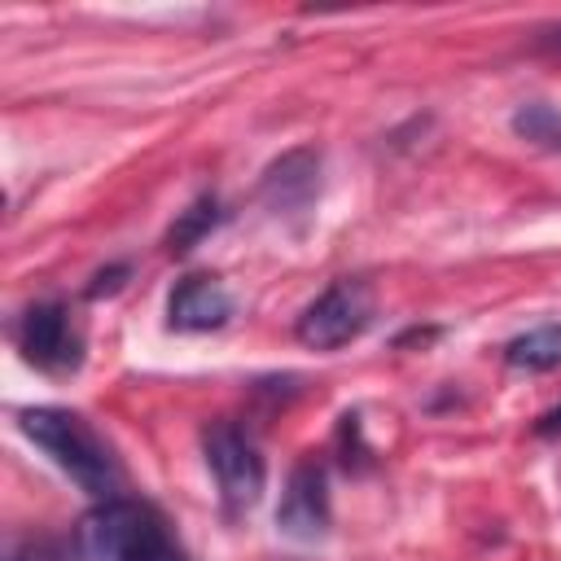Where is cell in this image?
<instances>
[{"label": "cell", "instance_id": "cell-1", "mask_svg": "<svg viewBox=\"0 0 561 561\" xmlns=\"http://www.w3.org/2000/svg\"><path fill=\"white\" fill-rule=\"evenodd\" d=\"M22 434L35 447H44L53 456V465L75 486H83L96 500H114V491H118L114 451L105 447V438L79 412H66V408H26L22 412Z\"/></svg>", "mask_w": 561, "mask_h": 561}, {"label": "cell", "instance_id": "cell-2", "mask_svg": "<svg viewBox=\"0 0 561 561\" xmlns=\"http://www.w3.org/2000/svg\"><path fill=\"white\" fill-rule=\"evenodd\" d=\"M162 517L140 500H101L75 526V552L83 561H145L167 548Z\"/></svg>", "mask_w": 561, "mask_h": 561}, {"label": "cell", "instance_id": "cell-3", "mask_svg": "<svg viewBox=\"0 0 561 561\" xmlns=\"http://www.w3.org/2000/svg\"><path fill=\"white\" fill-rule=\"evenodd\" d=\"M202 451H206V465H210V473H215V482H219L224 508H228V513L254 508L259 495H263L267 469H263V456H259V447L250 443V434L237 430L232 421H215V425H206V434H202Z\"/></svg>", "mask_w": 561, "mask_h": 561}, {"label": "cell", "instance_id": "cell-4", "mask_svg": "<svg viewBox=\"0 0 561 561\" xmlns=\"http://www.w3.org/2000/svg\"><path fill=\"white\" fill-rule=\"evenodd\" d=\"M373 320V294L359 280H337L329 285L302 316H298V342L311 351H333L359 337Z\"/></svg>", "mask_w": 561, "mask_h": 561}, {"label": "cell", "instance_id": "cell-5", "mask_svg": "<svg viewBox=\"0 0 561 561\" xmlns=\"http://www.w3.org/2000/svg\"><path fill=\"white\" fill-rule=\"evenodd\" d=\"M18 346L39 373H75L83 359V337L61 302L26 307V316L18 320Z\"/></svg>", "mask_w": 561, "mask_h": 561}, {"label": "cell", "instance_id": "cell-6", "mask_svg": "<svg viewBox=\"0 0 561 561\" xmlns=\"http://www.w3.org/2000/svg\"><path fill=\"white\" fill-rule=\"evenodd\" d=\"M276 526L289 535V539H320L329 530V478H324V465L320 460H298L289 482H285V495L276 504Z\"/></svg>", "mask_w": 561, "mask_h": 561}, {"label": "cell", "instance_id": "cell-7", "mask_svg": "<svg viewBox=\"0 0 561 561\" xmlns=\"http://www.w3.org/2000/svg\"><path fill=\"white\" fill-rule=\"evenodd\" d=\"M167 316H171V329H184V333L219 329V324L232 316V294H228L215 276H184V280L171 289Z\"/></svg>", "mask_w": 561, "mask_h": 561}, {"label": "cell", "instance_id": "cell-8", "mask_svg": "<svg viewBox=\"0 0 561 561\" xmlns=\"http://www.w3.org/2000/svg\"><path fill=\"white\" fill-rule=\"evenodd\" d=\"M320 188V153L316 149H289L280 162L267 167L263 175V202L285 215V210H307Z\"/></svg>", "mask_w": 561, "mask_h": 561}, {"label": "cell", "instance_id": "cell-9", "mask_svg": "<svg viewBox=\"0 0 561 561\" xmlns=\"http://www.w3.org/2000/svg\"><path fill=\"white\" fill-rule=\"evenodd\" d=\"M504 359L513 368H526V373H548L561 364V324H535L526 333H517L508 346H504Z\"/></svg>", "mask_w": 561, "mask_h": 561}, {"label": "cell", "instance_id": "cell-10", "mask_svg": "<svg viewBox=\"0 0 561 561\" xmlns=\"http://www.w3.org/2000/svg\"><path fill=\"white\" fill-rule=\"evenodd\" d=\"M215 224H219V206H215V197H197V202L171 224V232H167V250H171V254L193 250Z\"/></svg>", "mask_w": 561, "mask_h": 561}, {"label": "cell", "instance_id": "cell-11", "mask_svg": "<svg viewBox=\"0 0 561 561\" xmlns=\"http://www.w3.org/2000/svg\"><path fill=\"white\" fill-rule=\"evenodd\" d=\"M4 561H66V552L57 543H48V539H22V543H13L4 552Z\"/></svg>", "mask_w": 561, "mask_h": 561}, {"label": "cell", "instance_id": "cell-12", "mask_svg": "<svg viewBox=\"0 0 561 561\" xmlns=\"http://www.w3.org/2000/svg\"><path fill=\"white\" fill-rule=\"evenodd\" d=\"M513 127L526 131V136H543V127H552V114H548L543 105H530V110H522V114L513 118Z\"/></svg>", "mask_w": 561, "mask_h": 561}, {"label": "cell", "instance_id": "cell-13", "mask_svg": "<svg viewBox=\"0 0 561 561\" xmlns=\"http://www.w3.org/2000/svg\"><path fill=\"white\" fill-rule=\"evenodd\" d=\"M535 434H539V438H557V434H561V408L543 412V416H539V425H535Z\"/></svg>", "mask_w": 561, "mask_h": 561}, {"label": "cell", "instance_id": "cell-14", "mask_svg": "<svg viewBox=\"0 0 561 561\" xmlns=\"http://www.w3.org/2000/svg\"><path fill=\"white\" fill-rule=\"evenodd\" d=\"M118 276H123V267H110V272H101V276H96V285H92L88 294L96 298V294H105V289H118Z\"/></svg>", "mask_w": 561, "mask_h": 561}, {"label": "cell", "instance_id": "cell-15", "mask_svg": "<svg viewBox=\"0 0 561 561\" xmlns=\"http://www.w3.org/2000/svg\"><path fill=\"white\" fill-rule=\"evenodd\" d=\"M145 561H184V552L175 548V543H167V548H158L153 557H145Z\"/></svg>", "mask_w": 561, "mask_h": 561}, {"label": "cell", "instance_id": "cell-16", "mask_svg": "<svg viewBox=\"0 0 561 561\" xmlns=\"http://www.w3.org/2000/svg\"><path fill=\"white\" fill-rule=\"evenodd\" d=\"M539 48H548V53H561V26H557V31H548V35L539 39Z\"/></svg>", "mask_w": 561, "mask_h": 561}]
</instances>
